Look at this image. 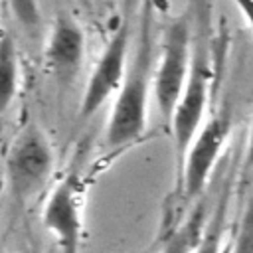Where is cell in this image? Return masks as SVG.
Listing matches in <instances>:
<instances>
[{
    "label": "cell",
    "mask_w": 253,
    "mask_h": 253,
    "mask_svg": "<svg viewBox=\"0 0 253 253\" xmlns=\"http://www.w3.org/2000/svg\"><path fill=\"white\" fill-rule=\"evenodd\" d=\"M154 59V8L150 4H144L126 75L113 99V107L105 126L103 142L111 154L123 152L125 148L140 140L146 130Z\"/></svg>",
    "instance_id": "1"
},
{
    "label": "cell",
    "mask_w": 253,
    "mask_h": 253,
    "mask_svg": "<svg viewBox=\"0 0 253 253\" xmlns=\"http://www.w3.org/2000/svg\"><path fill=\"white\" fill-rule=\"evenodd\" d=\"M194 22V47L192 65L182 89V95L168 121L174 148V174H178L184 156L202 128L210 105L213 83V57H211V4L210 0H188Z\"/></svg>",
    "instance_id": "2"
},
{
    "label": "cell",
    "mask_w": 253,
    "mask_h": 253,
    "mask_svg": "<svg viewBox=\"0 0 253 253\" xmlns=\"http://www.w3.org/2000/svg\"><path fill=\"white\" fill-rule=\"evenodd\" d=\"M233 119L229 107L217 109L204 121L174 180V208H170L172 219L186 213L188 208L202 196L210 176L217 166V160L221 158L223 148L227 146Z\"/></svg>",
    "instance_id": "3"
},
{
    "label": "cell",
    "mask_w": 253,
    "mask_h": 253,
    "mask_svg": "<svg viewBox=\"0 0 253 253\" xmlns=\"http://www.w3.org/2000/svg\"><path fill=\"white\" fill-rule=\"evenodd\" d=\"M55 154L49 136L38 123H26L14 136L6 154V182L12 198L26 206L49 184Z\"/></svg>",
    "instance_id": "4"
},
{
    "label": "cell",
    "mask_w": 253,
    "mask_h": 253,
    "mask_svg": "<svg viewBox=\"0 0 253 253\" xmlns=\"http://www.w3.org/2000/svg\"><path fill=\"white\" fill-rule=\"evenodd\" d=\"M158 47L160 51L154 59L152 75V97L158 113L168 123L182 95L192 65L194 22L190 6H186V10L164 28Z\"/></svg>",
    "instance_id": "5"
},
{
    "label": "cell",
    "mask_w": 253,
    "mask_h": 253,
    "mask_svg": "<svg viewBox=\"0 0 253 253\" xmlns=\"http://www.w3.org/2000/svg\"><path fill=\"white\" fill-rule=\"evenodd\" d=\"M87 180L77 170L63 174L42 206V225L53 237L59 253H81L85 231Z\"/></svg>",
    "instance_id": "6"
},
{
    "label": "cell",
    "mask_w": 253,
    "mask_h": 253,
    "mask_svg": "<svg viewBox=\"0 0 253 253\" xmlns=\"http://www.w3.org/2000/svg\"><path fill=\"white\" fill-rule=\"evenodd\" d=\"M128 51H130V18L123 16L119 26L113 30L111 38L107 40L105 47L101 49L87 77L79 103L81 121H89L111 99H115L126 75Z\"/></svg>",
    "instance_id": "7"
},
{
    "label": "cell",
    "mask_w": 253,
    "mask_h": 253,
    "mask_svg": "<svg viewBox=\"0 0 253 253\" xmlns=\"http://www.w3.org/2000/svg\"><path fill=\"white\" fill-rule=\"evenodd\" d=\"M85 59V32L71 14H57L43 47V63L55 83L65 89L69 87Z\"/></svg>",
    "instance_id": "8"
},
{
    "label": "cell",
    "mask_w": 253,
    "mask_h": 253,
    "mask_svg": "<svg viewBox=\"0 0 253 253\" xmlns=\"http://www.w3.org/2000/svg\"><path fill=\"white\" fill-rule=\"evenodd\" d=\"M204 229H206V217L202 206H198L176 227L174 225L170 227L168 235L160 241L154 253H194V249L202 239Z\"/></svg>",
    "instance_id": "9"
},
{
    "label": "cell",
    "mask_w": 253,
    "mask_h": 253,
    "mask_svg": "<svg viewBox=\"0 0 253 253\" xmlns=\"http://www.w3.org/2000/svg\"><path fill=\"white\" fill-rule=\"evenodd\" d=\"M20 89V57L10 34L0 36V117L12 107Z\"/></svg>",
    "instance_id": "10"
},
{
    "label": "cell",
    "mask_w": 253,
    "mask_h": 253,
    "mask_svg": "<svg viewBox=\"0 0 253 253\" xmlns=\"http://www.w3.org/2000/svg\"><path fill=\"white\" fill-rule=\"evenodd\" d=\"M229 253H253V188L243 202Z\"/></svg>",
    "instance_id": "11"
},
{
    "label": "cell",
    "mask_w": 253,
    "mask_h": 253,
    "mask_svg": "<svg viewBox=\"0 0 253 253\" xmlns=\"http://www.w3.org/2000/svg\"><path fill=\"white\" fill-rule=\"evenodd\" d=\"M223 206H225V198L217 204L215 213L211 217V221L206 225L202 239L198 243V247L194 249V253H219L221 251V225H223Z\"/></svg>",
    "instance_id": "12"
},
{
    "label": "cell",
    "mask_w": 253,
    "mask_h": 253,
    "mask_svg": "<svg viewBox=\"0 0 253 253\" xmlns=\"http://www.w3.org/2000/svg\"><path fill=\"white\" fill-rule=\"evenodd\" d=\"M10 4V10L16 18V22L34 32L38 26H40V6H38V0H8Z\"/></svg>",
    "instance_id": "13"
},
{
    "label": "cell",
    "mask_w": 253,
    "mask_h": 253,
    "mask_svg": "<svg viewBox=\"0 0 253 253\" xmlns=\"http://www.w3.org/2000/svg\"><path fill=\"white\" fill-rule=\"evenodd\" d=\"M253 172V119H251V128H249V136H247V144H245V152H243V162H241V174L247 176Z\"/></svg>",
    "instance_id": "14"
},
{
    "label": "cell",
    "mask_w": 253,
    "mask_h": 253,
    "mask_svg": "<svg viewBox=\"0 0 253 253\" xmlns=\"http://www.w3.org/2000/svg\"><path fill=\"white\" fill-rule=\"evenodd\" d=\"M235 4V8L241 12L243 20L247 22L251 34H253V0H231Z\"/></svg>",
    "instance_id": "15"
},
{
    "label": "cell",
    "mask_w": 253,
    "mask_h": 253,
    "mask_svg": "<svg viewBox=\"0 0 253 253\" xmlns=\"http://www.w3.org/2000/svg\"><path fill=\"white\" fill-rule=\"evenodd\" d=\"M146 4H150L154 8V12H166L168 10V0H146Z\"/></svg>",
    "instance_id": "16"
},
{
    "label": "cell",
    "mask_w": 253,
    "mask_h": 253,
    "mask_svg": "<svg viewBox=\"0 0 253 253\" xmlns=\"http://www.w3.org/2000/svg\"><path fill=\"white\" fill-rule=\"evenodd\" d=\"M144 253H146V251H144Z\"/></svg>",
    "instance_id": "17"
}]
</instances>
